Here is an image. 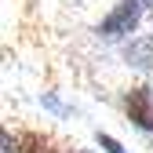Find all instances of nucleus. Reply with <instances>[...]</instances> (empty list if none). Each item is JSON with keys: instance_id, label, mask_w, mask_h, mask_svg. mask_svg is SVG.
Returning a JSON list of instances; mask_svg holds the SVG:
<instances>
[{"instance_id": "1", "label": "nucleus", "mask_w": 153, "mask_h": 153, "mask_svg": "<svg viewBox=\"0 0 153 153\" xmlns=\"http://www.w3.org/2000/svg\"><path fill=\"white\" fill-rule=\"evenodd\" d=\"M139 18H142V0H120V4L102 18L99 33L102 36H124V33H131L139 26Z\"/></svg>"}, {"instance_id": "2", "label": "nucleus", "mask_w": 153, "mask_h": 153, "mask_svg": "<svg viewBox=\"0 0 153 153\" xmlns=\"http://www.w3.org/2000/svg\"><path fill=\"white\" fill-rule=\"evenodd\" d=\"M124 109H128V120L135 128L153 131V91L149 88H131L124 99Z\"/></svg>"}, {"instance_id": "3", "label": "nucleus", "mask_w": 153, "mask_h": 153, "mask_svg": "<svg viewBox=\"0 0 153 153\" xmlns=\"http://www.w3.org/2000/svg\"><path fill=\"white\" fill-rule=\"evenodd\" d=\"M18 153H55V142L40 131H22L18 135Z\"/></svg>"}, {"instance_id": "4", "label": "nucleus", "mask_w": 153, "mask_h": 153, "mask_svg": "<svg viewBox=\"0 0 153 153\" xmlns=\"http://www.w3.org/2000/svg\"><path fill=\"white\" fill-rule=\"evenodd\" d=\"M99 146H102L106 153H124V146L113 139V135H102V131H99Z\"/></svg>"}, {"instance_id": "5", "label": "nucleus", "mask_w": 153, "mask_h": 153, "mask_svg": "<svg viewBox=\"0 0 153 153\" xmlns=\"http://www.w3.org/2000/svg\"><path fill=\"white\" fill-rule=\"evenodd\" d=\"M0 142H4V153H15V142H11V131H4V135H0Z\"/></svg>"}, {"instance_id": "6", "label": "nucleus", "mask_w": 153, "mask_h": 153, "mask_svg": "<svg viewBox=\"0 0 153 153\" xmlns=\"http://www.w3.org/2000/svg\"><path fill=\"white\" fill-rule=\"evenodd\" d=\"M73 153H88V149H73Z\"/></svg>"}]
</instances>
